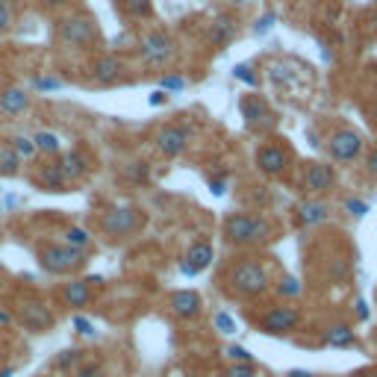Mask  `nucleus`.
<instances>
[{
    "label": "nucleus",
    "instance_id": "57",
    "mask_svg": "<svg viewBox=\"0 0 377 377\" xmlns=\"http://www.w3.org/2000/svg\"><path fill=\"white\" fill-rule=\"evenodd\" d=\"M374 345H377V336H374Z\"/></svg>",
    "mask_w": 377,
    "mask_h": 377
},
{
    "label": "nucleus",
    "instance_id": "17",
    "mask_svg": "<svg viewBox=\"0 0 377 377\" xmlns=\"http://www.w3.org/2000/svg\"><path fill=\"white\" fill-rule=\"evenodd\" d=\"M327 218H330V206L321 198H304L295 204V221L301 227H316V224H324Z\"/></svg>",
    "mask_w": 377,
    "mask_h": 377
},
{
    "label": "nucleus",
    "instance_id": "2",
    "mask_svg": "<svg viewBox=\"0 0 377 377\" xmlns=\"http://www.w3.org/2000/svg\"><path fill=\"white\" fill-rule=\"evenodd\" d=\"M224 239L236 248H251L271 239V221L266 216H251V212H233L224 218Z\"/></svg>",
    "mask_w": 377,
    "mask_h": 377
},
{
    "label": "nucleus",
    "instance_id": "33",
    "mask_svg": "<svg viewBox=\"0 0 377 377\" xmlns=\"http://www.w3.org/2000/svg\"><path fill=\"white\" fill-rule=\"evenodd\" d=\"M304 289H301V283L298 280H295V277H283V280L280 283H277V295H280V298H298V295H301Z\"/></svg>",
    "mask_w": 377,
    "mask_h": 377
},
{
    "label": "nucleus",
    "instance_id": "14",
    "mask_svg": "<svg viewBox=\"0 0 377 377\" xmlns=\"http://www.w3.org/2000/svg\"><path fill=\"white\" fill-rule=\"evenodd\" d=\"M201 295L194 289H177L168 295V313L177 321H194L201 316Z\"/></svg>",
    "mask_w": 377,
    "mask_h": 377
},
{
    "label": "nucleus",
    "instance_id": "20",
    "mask_svg": "<svg viewBox=\"0 0 377 377\" xmlns=\"http://www.w3.org/2000/svg\"><path fill=\"white\" fill-rule=\"evenodd\" d=\"M324 345H330V348H351L357 345V333H354V324L348 321H333V324H327L324 327Z\"/></svg>",
    "mask_w": 377,
    "mask_h": 377
},
{
    "label": "nucleus",
    "instance_id": "50",
    "mask_svg": "<svg viewBox=\"0 0 377 377\" xmlns=\"http://www.w3.org/2000/svg\"><path fill=\"white\" fill-rule=\"evenodd\" d=\"M354 377H377V369H366V371H357Z\"/></svg>",
    "mask_w": 377,
    "mask_h": 377
},
{
    "label": "nucleus",
    "instance_id": "23",
    "mask_svg": "<svg viewBox=\"0 0 377 377\" xmlns=\"http://www.w3.org/2000/svg\"><path fill=\"white\" fill-rule=\"evenodd\" d=\"M39 183H42L44 192H68V180H65L62 168L56 166V159L44 162V166L39 168Z\"/></svg>",
    "mask_w": 377,
    "mask_h": 377
},
{
    "label": "nucleus",
    "instance_id": "37",
    "mask_svg": "<svg viewBox=\"0 0 377 377\" xmlns=\"http://www.w3.org/2000/svg\"><path fill=\"white\" fill-rule=\"evenodd\" d=\"M345 212H348V216H354V218H363L369 212V204L363 198H348L345 201Z\"/></svg>",
    "mask_w": 377,
    "mask_h": 377
},
{
    "label": "nucleus",
    "instance_id": "19",
    "mask_svg": "<svg viewBox=\"0 0 377 377\" xmlns=\"http://www.w3.org/2000/svg\"><path fill=\"white\" fill-rule=\"evenodd\" d=\"M21 319H24V324L30 327V330H39V333H44V330H51L54 327V313L42 301H27L21 307Z\"/></svg>",
    "mask_w": 377,
    "mask_h": 377
},
{
    "label": "nucleus",
    "instance_id": "53",
    "mask_svg": "<svg viewBox=\"0 0 377 377\" xmlns=\"http://www.w3.org/2000/svg\"><path fill=\"white\" fill-rule=\"evenodd\" d=\"M233 4H236V6H245V4H248V0H233Z\"/></svg>",
    "mask_w": 377,
    "mask_h": 377
},
{
    "label": "nucleus",
    "instance_id": "52",
    "mask_svg": "<svg viewBox=\"0 0 377 377\" xmlns=\"http://www.w3.org/2000/svg\"><path fill=\"white\" fill-rule=\"evenodd\" d=\"M0 377H12V369H0Z\"/></svg>",
    "mask_w": 377,
    "mask_h": 377
},
{
    "label": "nucleus",
    "instance_id": "36",
    "mask_svg": "<svg viewBox=\"0 0 377 377\" xmlns=\"http://www.w3.org/2000/svg\"><path fill=\"white\" fill-rule=\"evenodd\" d=\"M224 354L233 359V363H254V354L248 348H242V345H227Z\"/></svg>",
    "mask_w": 377,
    "mask_h": 377
},
{
    "label": "nucleus",
    "instance_id": "38",
    "mask_svg": "<svg viewBox=\"0 0 377 377\" xmlns=\"http://www.w3.org/2000/svg\"><path fill=\"white\" fill-rule=\"evenodd\" d=\"M80 359H83V354H80V351H65V354H62V357L56 359V369H59V371H65V369L77 366Z\"/></svg>",
    "mask_w": 377,
    "mask_h": 377
},
{
    "label": "nucleus",
    "instance_id": "27",
    "mask_svg": "<svg viewBox=\"0 0 377 377\" xmlns=\"http://www.w3.org/2000/svg\"><path fill=\"white\" fill-rule=\"evenodd\" d=\"M65 245H71V248L86 251L89 245H92V233L86 230V227H68V230H65Z\"/></svg>",
    "mask_w": 377,
    "mask_h": 377
},
{
    "label": "nucleus",
    "instance_id": "44",
    "mask_svg": "<svg viewBox=\"0 0 377 377\" xmlns=\"http://www.w3.org/2000/svg\"><path fill=\"white\" fill-rule=\"evenodd\" d=\"M147 104H151V106H162V104H168V94L162 92V89H156V92H151V97H147Z\"/></svg>",
    "mask_w": 377,
    "mask_h": 377
},
{
    "label": "nucleus",
    "instance_id": "41",
    "mask_svg": "<svg viewBox=\"0 0 377 377\" xmlns=\"http://www.w3.org/2000/svg\"><path fill=\"white\" fill-rule=\"evenodd\" d=\"M32 86H36V92H51V89H62V80H56V77H36V80H32Z\"/></svg>",
    "mask_w": 377,
    "mask_h": 377
},
{
    "label": "nucleus",
    "instance_id": "25",
    "mask_svg": "<svg viewBox=\"0 0 377 377\" xmlns=\"http://www.w3.org/2000/svg\"><path fill=\"white\" fill-rule=\"evenodd\" d=\"M32 144H36V151L47 154V156H56L62 151V142L56 133H51V130H39L36 136H32Z\"/></svg>",
    "mask_w": 377,
    "mask_h": 377
},
{
    "label": "nucleus",
    "instance_id": "51",
    "mask_svg": "<svg viewBox=\"0 0 377 377\" xmlns=\"http://www.w3.org/2000/svg\"><path fill=\"white\" fill-rule=\"evenodd\" d=\"M371 124H374V127H377V101H374V104H371Z\"/></svg>",
    "mask_w": 377,
    "mask_h": 377
},
{
    "label": "nucleus",
    "instance_id": "54",
    "mask_svg": "<svg viewBox=\"0 0 377 377\" xmlns=\"http://www.w3.org/2000/svg\"><path fill=\"white\" fill-rule=\"evenodd\" d=\"M0 321H9V316H6V313H0Z\"/></svg>",
    "mask_w": 377,
    "mask_h": 377
},
{
    "label": "nucleus",
    "instance_id": "48",
    "mask_svg": "<svg viewBox=\"0 0 377 377\" xmlns=\"http://www.w3.org/2000/svg\"><path fill=\"white\" fill-rule=\"evenodd\" d=\"M286 377H316V374H309V371H301V369H292Z\"/></svg>",
    "mask_w": 377,
    "mask_h": 377
},
{
    "label": "nucleus",
    "instance_id": "21",
    "mask_svg": "<svg viewBox=\"0 0 377 377\" xmlns=\"http://www.w3.org/2000/svg\"><path fill=\"white\" fill-rule=\"evenodd\" d=\"M27 106H30V94L24 89L12 86V89L0 92V112H4V116L15 118V116H21V112H27Z\"/></svg>",
    "mask_w": 377,
    "mask_h": 377
},
{
    "label": "nucleus",
    "instance_id": "43",
    "mask_svg": "<svg viewBox=\"0 0 377 377\" xmlns=\"http://www.w3.org/2000/svg\"><path fill=\"white\" fill-rule=\"evenodd\" d=\"M74 327H77V333H83V336H94V324L83 316H74Z\"/></svg>",
    "mask_w": 377,
    "mask_h": 377
},
{
    "label": "nucleus",
    "instance_id": "35",
    "mask_svg": "<svg viewBox=\"0 0 377 377\" xmlns=\"http://www.w3.org/2000/svg\"><path fill=\"white\" fill-rule=\"evenodd\" d=\"M9 147L18 156H32V154H36V144H32V139H24V136H15Z\"/></svg>",
    "mask_w": 377,
    "mask_h": 377
},
{
    "label": "nucleus",
    "instance_id": "11",
    "mask_svg": "<svg viewBox=\"0 0 377 377\" xmlns=\"http://www.w3.org/2000/svg\"><path fill=\"white\" fill-rule=\"evenodd\" d=\"M254 162H257V168L266 174V177H280V174L289 168V147L274 144V142H266V144L257 147Z\"/></svg>",
    "mask_w": 377,
    "mask_h": 377
},
{
    "label": "nucleus",
    "instance_id": "34",
    "mask_svg": "<svg viewBox=\"0 0 377 377\" xmlns=\"http://www.w3.org/2000/svg\"><path fill=\"white\" fill-rule=\"evenodd\" d=\"M221 377H257V369L254 363H230Z\"/></svg>",
    "mask_w": 377,
    "mask_h": 377
},
{
    "label": "nucleus",
    "instance_id": "40",
    "mask_svg": "<svg viewBox=\"0 0 377 377\" xmlns=\"http://www.w3.org/2000/svg\"><path fill=\"white\" fill-rule=\"evenodd\" d=\"M209 192L216 194V198H221V194L227 192V174L224 171H218L216 177H209Z\"/></svg>",
    "mask_w": 377,
    "mask_h": 377
},
{
    "label": "nucleus",
    "instance_id": "5",
    "mask_svg": "<svg viewBox=\"0 0 377 377\" xmlns=\"http://www.w3.org/2000/svg\"><path fill=\"white\" fill-rule=\"evenodd\" d=\"M321 147L333 162H354V159L363 156L366 142L354 127H336L333 133L321 142Z\"/></svg>",
    "mask_w": 377,
    "mask_h": 377
},
{
    "label": "nucleus",
    "instance_id": "10",
    "mask_svg": "<svg viewBox=\"0 0 377 377\" xmlns=\"http://www.w3.org/2000/svg\"><path fill=\"white\" fill-rule=\"evenodd\" d=\"M189 142H192V130L186 124H166L156 133V151L166 159H177L186 154Z\"/></svg>",
    "mask_w": 377,
    "mask_h": 377
},
{
    "label": "nucleus",
    "instance_id": "46",
    "mask_svg": "<svg viewBox=\"0 0 377 377\" xmlns=\"http://www.w3.org/2000/svg\"><path fill=\"white\" fill-rule=\"evenodd\" d=\"M71 0H39V6L42 9H62V6H68Z\"/></svg>",
    "mask_w": 377,
    "mask_h": 377
},
{
    "label": "nucleus",
    "instance_id": "8",
    "mask_svg": "<svg viewBox=\"0 0 377 377\" xmlns=\"http://www.w3.org/2000/svg\"><path fill=\"white\" fill-rule=\"evenodd\" d=\"M298 324H301V309L286 307V304L268 307L257 321L259 333H266V336H289L292 330H298Z\"/></svg>",
    "mask_w": 377,
    "mask_h": 377
},
{
    "label": "nucleus",
    "instance_id": "7",
    "mask_svg": "<svg viewBox=\"0 0 377 377\" xmlns=\"http://www.w3.org/2000/svg\"><path fill=\"white\" fill-rule=\"evenodd\" d=\"M142 212L136 206H130V204H121V206H109L104 209V216H101V230L112 239H124L130 233H136L139 227H142Z\"/></svg>",
    "mask_w": 377,
    "mask_h": 377
},
{
    "label": "nucleus",
    "instance_id": "18",
    "mask_svg": "<svg viewBox=\"0 0 377 377\" xmlns=\"http://www.w3.org/2000/svg\"><path fill=\"white\" fill-rule=\"evenodd\" d=\"M56 166L62 168L65 180L68 183H77V180H83L89 174V159L83 151H65V154H56Z\"/></svg>",
    "mask_w": 377,
    "mask_h": 377
},
{
    "label": "nucleus",
    "instance_id": "39",
    "mask_svg": "<svg viewBox=\"0 0 377 377\" xmlns=\"http://www.w3.org/2000/svg\"><path fill=\"white\" fill-rule=\"evenodd\" d=\"M101 374H104V369H101V363H94V359H89V363H83L74 371V377H101Z\"/></svg>",
    "mask_w": 377,
    "mask_h": 377
},
{
    "label": "nucleus",
    "instance_id": "22",
    "mask_svg": "<svg viewBox=\"0 0 377 377\" xmlns=\"http://www.w3.org/2000/svg\"><path fill=\"white\" fill-rule=\"evenodd\" d=\"M62 301L74 307V309H83L92 304V280H71L62 286Z\"/></svg>",
    "mask_w": 377,
    "mask_h": 377
},
{
    "label": "nucleus",
    "instance_id": "13",
    "mask_svg": "<svg viewBox=\"0 0 377 377\" xmlns=\"http://www.w3.org/2000/svg\"><path fill=\"white\" fill-rule=\"evenodd\" d=\"M333 183H336V171L330 162H309L301 174V189L307 194H324L333 189Z\"/></svg>",
    "mask_w": 377,
    "mask_h": 377
},
{
    "label": "nucleus",
    "instance_id": "45",
    "mask_svg": "<svg viewBox=\"0 0 377 377\" xmlns=\"http://www.w3.org/2000/svg\"><path fill=\"white\" fill-rule=\"evenodd\" d=\"M366 168H369V174H374L377 177V144L369 151V156H366Z\"/></svg>",
    "mask_w": 377,
    "mask_h": 377
},
{
    "label": "nucleus",
    "instance_id": "26",
    "mask_svg": "<svg viewBox=\"0 0 377 377\" xmlns=\"http://www.w3.org/2000/svg\"><path fill=\"white\" fill-rule=\"evenodd\" d=\"M21 168V156L12 151V147H4L0 151V177H12V174H18Z\"/></svg>",
    "mask_w": 377,
    "mask_h": 377
},
{
    "label": "nucleus",
    "instance_id": "28",
    "mask_svg": "<svg viewBox=\"0 0 377 377\" xmlns=\"http://www.w3.org/2000/svg\"><path fill=\"white\" fill-rule=\"evenodd\" d=\"M124 177L130 180V183L142 186V183H147V180H151V166H147V162H130V166L124 168Z\"/></svg>",
    "mask_w": 377,
    "mask_h": 377
},
{
    "label": "nucleus",
    "instance_id": "6",
    "mask_svg": "<svg viewBox=\"0 0 377 377\" xmlns=\"http://www.w3.org/2000/svg\"><path fill=\"white\" fill-rule=\"evenodd\" d=\"M139 56H142L144 65L162 68V65H168L177 56V44L166 30H151L139 39Z\"/></svg>",
    "mask_w": 377,
    "mask_h": 377
},
{
    "label": "nucleus",
    "instance_id": "30",
    "mask_svg": "<svg viewBox=\"0 0 377 377\" xmlns=\"http://www.w3.org/2000/svg\"><path fill=\"white\" fill-rule=\"evenodd\" d=\"M212 327L221 333V336H233L236 330H239V324H236V319L230 316V313H224V309H218L216 316H212Z\"/></svg>",
    "mask_w": 377,
    "mask_h": 377
},
{
    "label": "nucleus",
    "instance_id": "3",
    "mask_svg": "<svg viewBox=\"0 0 377 377\" xmlns=\"http://www.w3.org/2000/svg\"><path fill=\"white\" fill-rule=\"evenodd\" d=\"M56 36L68 47H92L101 39V30H97V21L92 15L74 12V15H65L62 21H56Z\"/></svg>",
    "mask_w": 377,
    "mask_h": 377
},
{
    "label": "nucleus",
    "instance_id": "4",
    "mask_svg": "<svg viewBox=\"0 0 377 377\" xmlns=\"http://www.w3.org/2000/svg\"><path fill=\"white\" fill-rule=\"evenodd\" d=\"M39 266L51 274H74L86 266V251L71 248V245H42L39 248Z\"/></svg>",
    "mask_w": 377,
    "mask_h": 377
},
{
    "label": "nucleus",
    "instance_id": "55",
    "mask_svg": "<svg viewBox=\"0 0 377 377\" xmlns=\"http://www.w3.org/2000/svg\"><path fill=\"white\" fill-rule=\"evenodd\" d=\"M186 377H198V374H186Z\"/></svg>",
    "mask_w": 377,
    "mask_h": 377
},
{
    "label": "nucleus",
    "instance_id": "9",
    "mask_svg": "<svg viewBox=\"0 0 377 377\" xmlns=\"http://www.w3.org/2000/svg\"><path fill=\"white\" fill-rule=\"evenodd\" d=\"M239 109H242V118H245V127L254 130V133H271L277 127V118L274 112L268 109V104L262 101L259 94H248L239 101Z\"/></svg>",
    "mask_w": 377,
    "mask_h": 377
},
{
    "label": "nucleus",
    "instance_id": "1",
    "mask_svg": "<svg viewBox=\"0 0 377 377\" xmlns=\"http://www.w3.org/2000/svg\"><path fill=\"white\" fill-rule=\"evenodd\" d=\"M227 292L233 295V298H242V301H254L259 295L268 292V271L262 266L259 259L254 257H242L236 259L230 268H227Z\"/></svg>",
    "mask_w": 377,
    "mask_h": 377
},
{
    "label": "nucleus",
    "instance_id": "31",
    "mask_svg": "<svg viewBox=\"0 0 377 377\" xmlns=\"http://www.w3.org/2000/svg\"><path fill=\"white\" fill-rule=\"evenodd\" d=\"M233 80H239V83H245V86H259V77L254 74V65L251 62H239V65H233Z\"/></svg>",
    "mask_w": 377,
    "mask_h": 377
},
{
    "label": "nucleus",
    "instance_id": "29",
    "mask_svg": "<svg viewBox=\"0 0 377 377\" xmlns=\"http://www.w3.org/2000/svg\"><path fill=\"white\" fill-rule=\"evenodd\" d=\"M186 86H189V80L183 74H174L171 71V74H162L159 77V89L166 92V94H177V92H183Z\"/></svg>",
    "mask_w": 377,
    "mask_h": 377
},
{
    "label": "nucleus",
    "instance_id": "47",
    "mask_svg": "<svg viewBox=\"0 0 377 377\" xmlns=\"http://www.w3.org/2000/svg\"><path fill=\"white\" fill-rule=\"evenodd\" d=\"M357 319H359V321H366V319H369V307H366V301H357Z\"/></svg>",
    "mask_w": 377,
    "mask_h": 377
},
{
    "label": "nucleus",
    "instance_id": "32",
    "mask_svg": "<svg viewBox=\"0 0 377 377\" xmlns=\"http://www.w3.org/2000/svg\"><path fill=\"white\" fill-rule=\"evenodd\" d=\"M274 24H277V12H266V15H259V18L254 21V27H251V32L254 36H266V32H271L274 30Z\"/></svg>",
    "mask_w": 377,
    "mask_h": 377
},
{
    "label": "nucleus",
    "instance_id": "42",
    "mask_svg": "<svg viewBox=\"0 0 377 377\" xmlns=\"http://www.w3.org/2000/svg\"><path fill=\"white\" fill-rule=\"evenodd\" d=\"M12 24H15V15H12L9 4H4V0H0V32H6Z\"/></svg>",
    "mask_w": 377,
    "mask_h": 377
},
{
    "label": "nucleus",
    "instance_id": "49",
    "mask_svg": "<svg viewBox=\"0 0 377 377\" xmlns=\"http://www.w3.org/2000/svg\"><path fill=\"white\" fill-rule=\"evenodd\" d=\"M309 144H313V147H321V139L316 136V130H309Z\"/></svg>",
    "mask_w": 377,
    "mask_h": 377
},
{
    "label": "nucleus",
    "instance_id": "12",
    "mask_svg": "<svg viewBox=\"0 0 377 377\" xmlns=\"http://www.w3.org/2000/svg\"><path fill=\"white\" fill-rule=\"evenodd\" d=\"M212 257H216V245H212V239H194L189 245V251L186 257L180 259V274L183 277H194V274H201L204 268H209V262Z\"/></svg>",
    "mask_w": 377,
    "mask_h": 377
},
{
    "label": "nucleus",
    "instance_id": "24",
    "mask_svg": "<svg viewBox=\"0 0 377 377\" xmlns=\"http://www.w3.org/2000/svg\"><path fill=\"white\" fill-rule=\"evenodd\" d=\"M118 9L133 21H142V18H151L154 15V4L151 0H118Z\"/></svg>",
    "mask_w": 377,
    "mask_h": 377
},
{
    "label": "nucleus",
    "instance_id": "16",
    "mask_svg": "<svg viewBox=\"0 0 377 377\" xmlns=\"http://www.w3.org/2000/svg\"><path fill=\"white\" fill-rule=\"evenodd\" d=\"M239 36V21L233 18L230 12H221V15H216V18L209 21V30H206V42L212 44V47H227L233 39Z\"/></svg>",
    "mask_w": 377,
    "mask_h": 377
},
{
    "label": "nucleus",
    "instance_id": "15",
    "mask_svg": "<svg viewBox=\"0 0 377 377\" xmlns=\"http://www.w3.org/2000/svg\"><path fill=\"white\" fill-rule=\"evenodd\" d=\"M89 74H92V80L97 86H116L121 80V74H124V62L118 56H112V54H101V56H94Z\"/></svg>",
    "mask_w": 377,
    "mask_h": 377
},
{
    "label": "nucleus",
    "instance_id": "56",
    "mask_svg": "<svg viewBox=\"0 0 377 377\" xmlns=\"http://www.w3.org/2000/svg\"><path fill=\"white\" fill-rule=\"evenodd\" d=\"M0 283H4V274H0Z\"/></svg>",
    "mask_w": 377,
    "mask_h": 377
}]
</instances>
